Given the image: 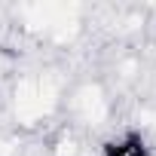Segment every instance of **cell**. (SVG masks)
<instances>
[{
  "instance_id": "obj_1",
  "label": "cell",
  "mask_w": 156,
  "mask_h": 156,
  "mask_svg": "<svg viewBox=\"0 0 156 156\" xmlns=\"http://www.w3.org/2000/svg\"><path fill=\"white\" fill-rule=\"evenodd\" d=\"M101 156H150V147H147V141H144L141 135L129 132V135L110 141V144L101 150Z\"/></svg>"
}]
</instances>
